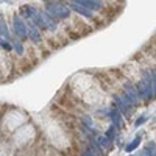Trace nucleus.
<instances>
[{"label":"nucleus","mask_w":156,"mask_h":156,"mask_svg":"<svg viewBox=\"0 0 156 156\" xmlns=\"http://www.w3.org/2000/svg\"><path fill=\"white\" fill-rule=\"evenodd\" d=\"M83 156H95V153H94L92 150H89V151H86V153H84Z\"/></svg>","instance_id":"nucleus-20"},{"label":"nucleus","mask_w":156,"mask_h":156,"mask_svg":"<svg viewBox=\"0 0 156 156\" xmlns=\"http://www.w3.org/2000/svg\"><path fill=\"white\" fill-rule=\"evenodd\" d=\"M28 34H30V37L33 39L34 42H39V41H41V34H39V30H37V27H34L33 23L30 25V28H28Z\"/></svg>","instance_id":"nucleus-10"},{"label":"nucleus","mask_w":156,"mask_h":156,"mask_svg":"<svg viewBox=\"0 0 156 156\" xmlns=\"http://www.w3.org/2000/svg\"><path fill=\"white\" fill-rule=\"evenodd\" d=\"M139 142H140V137L137 136V137H136V139H134V140L131 142V144H128V145L125 147V150H126L128 153H131V151H133L134 148H137V147H139Z\"/></svg>","instance_id":"nucleus-12"},{"label":"nucleus","mask_w":156,"mask_h":156,"mask_svg":"<svg viewBox=\"0 0 156 156\" xmlns=\"http://www.w3.org/2000/svg\"><path fill=\"white\" fill-rule=\"evenodd\" d=\"M154 75H156V70H154Z\"/></svg>","instance_id":"nucleus-21"},{"label":"nucleus","mask_w":156,"mask_h":156,"mask_svg":"<svg viewBox=\"0 0 156 156\" xmlns=\"http://www.w3.org/2000/svg\"><path fill=\"white\" fill-rule=\"evenodd\" d=\"M0 45H2L5 50H11V44L6 42V39H0Z\"/></svg>","instance_id":"nucleus-18"},{"label":"nucleus","mask_w":156,"mask_h":156,"mask_svg":"<svg viewBox=\"0 0 156 156\" xmlns=\"http://www.w3.org/2000/svg\"><path fill=\"white\" fill-rule=\"evenodd\" d=\"M147 120V115H142V117H139V119L136 120V126H140L142 123H144Z\"/></svg>","instance_id":"nucleus-19"},{"label":"nucleus","mask_w":156,"mask_h":156,"mask_svg":"<svg viewBox=\"0 0 156 156\" xmlns=\"http://www.w3.org/2000/svg\"><path fill=\"white\" fill-rule=\"evenodd\" d=\"M137 92L139 97L144 100H150L153 97V89H151V72H147L144 75V80L137 84Z\"/></svg>","instance_id":"nucleus-1"},{"label":"nucleus","mask_w":156,"mask_h":156,"mask_svg":"<svg viewBox=\"0 0 156 156\" xmlns=\"http://www.w3.org/2000/svg\"><path fill=\"white\" fill-rule=\"evenodd\" d=\"M12 45H14V48H16V51H17L19 55L23 53V47H22V44L19 41H12Z\"/></svg>","instance_id":"nucleus-14"},{"label":"nucleus","mask_w":156,"mask_h":156,"mask_svg":"<svg viewBox=\"0 0 156 156\" xmlns=\"http://www.w3.org/2000/svg\"><path fill=\"white\" fill-rule=\"evenodd\" d=\"M72 9H75L76 12H80V14H81V16H84V17H92V12H90L89 9H86L84 6L76 5V3H73V2H72Z\"/></svg>","instance_id":"nucleus-9"},{"label":"nucleus","mask_w":156,"mask_h":156,"mask_svg":"<svg viewBox=\"0 0 156 156\" xmlns=\"http://www.w3.org/2000/svg\"><path fill=\"white\" fill-rule=\"evenodd\" d=\"M109 142H111V140H109L106 136H100V137H98V145H100V147H103V148L109 147Z\"/></svg>","instance_id":"nucleus-13"},{"label":"nucleus","mask_w":156,"mask_h":156,"mask_svg":"<svg viewBox=\"0 0 156 156\" xmlns=\"http://www.w3.org/2000/svg\"><path fill=\"white\" fill-rule=\"evenodd\" d=\"M47 12L53 17V19H66L69 17V9L64 6L62 3H53V2H48L45 5Z\"/></svg>","instance_id":"nucleus-2"},{"label":"nucleus","mask_w":156,"mask_h":156,"mask_svg":"<svg viewBox=\"0 0 156 156\" xmlns=\"http://www.w3.org/2000/svg\"><path fill=\"white\" fill-rule=\"evenodd\" d=\"M0 34H2L5 39H6V41H9V31H8V28H6V25H5V22L2 20V19H0Z\"/></svg>","instance_id":"nucleus-11"},{"label":"nucleus","mask_w":156,"mask_h":156,"mask_svg":"<svg viewBox=\"0 0 156 156\" xmlns=\"http://www.w3.org/2000/svg\"><path fill=\"white\" fill-rule=\"evenodd\" d=\"M125 95L126 98L133 103V106H136L137 103H139V92H137V89H134L131 84H126L125 86Z\"/></svg>","instance_id":"nucleus-3"},{"label":"nucleus","mask_w":156,"mask_h":156,"mask_svg":"<svg viewBox=\"0 0 156 156\" xmlns=\"http://www.w3.org/2000/svg\"><path fill=\"white\" fill-rule=\"evenodd\" d=\"M83 123H86L89 128H92V126H94L92 120H90V117H87V115H84V117H83Z\"/></svg>","instance_id":"nucleus-17"},{"label":"nucleus","mask_w":156,"mask_h":156,"mask_svg":"<svg viewBox=\"0 0 156 156\" xmlns=\"http://www.w3.org/2000/svg\"><path fill=\"white\" fill-rule=\"evenodd\" d=\"M145 153H147V156H153V153H154V144L153 142L148 144V147L145 148Z\"/></svg>","instance_id":"nucleus-16"},{"label":"nucleus","mask_w":156,"mask_h":156,"mask_svg":"<svg viewBox=\"0 0 156 156\" xmlns=\"http://www.w3.org/2000/svg\"><path fill=\"white\" fill-rule=\"evenodd\" d=\"M73 3L80 5V6H84L86 9H100L101 8V2H97V0H75Z\"/></svg>","instance_id":"nucleus-5"},{"label":"nucleus","mask_w":156,"mask_h":156,"mask_svg":"<svg viewBox=\"0 0 156 156\" xmlns=\"http://www.w3.org/2000/svg\"><path fill=\"white\" fill-rule=\"evenodd\" d=\"M115 101H117V106L120 108V111H122V112H128V111H129V108L133 106V103L126 98V95H125V94H123V95H120V97H115Z\"/></svg>","instance_id":"nucleus-6"},{"label":"nucleus","mask_w":156,"mask_h":156,"mask_svg":"<svg viewBox=\"0 0 156 156\" xmlns=\"http://www.w3.org/2000/svg\"><path fill=\"white\" fill-rule=\"evenodd\" d=\"M114 136H115V126L112 125L109 129H108V133H106V137L109 139V140H112L114 139Z\"/></svg>","instance_id":"nucleus-15"},{"label":"nucleus","mask_w":156,"mask_h":156,"mask_svg":"<svg viewBox=\"0 0 156 156\" xmlns=\"http://www.w3.org/2000/svg\"><path fill=\"white\" fill-rule=\"evenodd\" d=\"M109 117H111V120L114 123L115 128H119V126H123V122L120 119V114L117 112V111H109Z\"/></svg>","instance_id":"nucleus-8"},{"label":"nucleus","mask_w":156,"mask_h":156,"mask_svg":"<svg viewBox=\"0 0 156 156\" xmlns=\"http://www.w3.org/2000/svg\"><path fill=\"white\" fill-rule=\"evenodd\" d=\"M14 31L17 36L20 37H25L28 34V28H27V25H25V22L20 19V17H14Z\"/></svg>","instance_id":"nucleus-4"},{"label":"nucleus","mask_w":156,"mask_h":156,"mask_svg":"<svg viewBox=\"0 0 156 156\" xmlns=\"http://www.w3.org/2000/svg\"><path fill=\"white\" fill-rule=\"evenodd\" d=\"M41 16H42V20L45 23V28L47 30H56V23H55L53 17H51L48 12H41Z\"/></svg>","instance_id":"nucleus-7"}]
</instances>
